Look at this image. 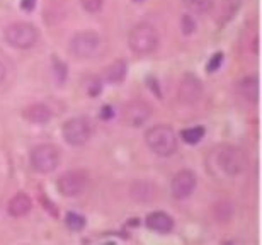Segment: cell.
I'll list each match as a JSON object with an SVG mask.
<instances>
[{"label":"cell","instance_id":"obj_8","mask_svg":"<svg viewBox=\"0 0 262 245\" xmlns=\"http://www.w3.org/2000/svg\"><path fill=\"white\" fill-rule=\"evenodd\" d=\"M89 184V176L84 170H70L65 172L63 176L58 179L56 188L60 191L61 196L65 198H75L80 196Z\"/></svg>","mask_w":262,"mask_h":245},{"label":"cell","instance_id":"obj_26","mask_svg":"<svg viewBox=\"0 0 262 245\" xmlns=\"http://www.w3.org/2000/svg\"><path fill=\"white\" fill-rule=\"evenodd\" d=\"M223 63V53H216V55L211 58V61L206 65V70L208 72H216V70L222 66Z\"/></svg>","mask_w":262,"mask_h":245},{"label":"cell","instance_id":"obj_12","mask_svg":"<svg viewBox=\"0 0 262 245\" xmlns=\"http://www.w3.org/2000/svg\"><path fill=\"white\" fill-rule=\"evenodd\" d=\"M130 194L136 203H150L157 196V188L148 181H136L133 182Z\"/></svg>","mask_w":262,"mask_h":245},{"label":"cell","instance_id":"obj_5","mask_svg":"<svg viewBox=\"0 0 262 245\" xmlns=\"http://www.w3.org/2000/svg\"><path fill=\"white\" fill-rule=\"evenodd\" d=\"M63 138L65 142L72 147H82L90 140V135H92V124H90L89 118H84V116H77V118L68 119L63 124Z\"/></svg>","mask_w":262,"mask_h":245},{"label":"cell","instance_id":"obj_13","mask_svg":"<svg viewBox=\"0 0 262 245\" xmlns=\"http://www.w3.org/2000/svg\"><path fill=\"white\" fill-rule=\"evenodd\" d=\"M24 119L32 124H46L51 119V109L46 104H31L24 109Z\"/></svg>","mask_w":262,"mask_h":245},{"label":"cell","instance_id":"obj_9","mask_svg":"<svg viewBox=\"0 0 262 245\" xmlns=\"http://www.w3.org/2000/svg\"><path fill=\"white\" fill-rule=\"evenodd\" d=\"M201 94H203L201 80H199L196 75L186 73V75L181 78L177 87L179 101L186 104V106H191V104H196L199 99H201Z\"/></svg>","mask_w":262,"mask_h":245},{"label":"cell","instance_id":"obj_30","mask_svg":"<svg viewBox=\"0 0 262 245\" xmlns=\"http://www.w3.org/2000/svg\"><path fill=\"white\" fill-rule=\"evenodd\" d=\"M5 75H7L5 66H3V63H2V61H0V84H2V82L5 80Z\"/></svg>","mask_w":262,"mask_h":245},{"label":"cell","instance_id":"obj_24","mask_svg":"<svg viewBox=\"0 0 262 245\" xmlns=\"http://www.w3.org/2000/svg\"><path fill=\"white\" fill-rule=\"evenodd\" d=\"M181 29H182V32L184 34H193L194 31H196V20H194L193 15H189V14H186V15H182V19H181Z\"/></svg>","mask_w":262,"mask_h":245},{"label":"cell","instance_id":"obj_22","mask_svg":"<svg viewBox=\"0 0 262 245\" xmlns=\"http://www.w3.org/2000/svg\"><path fill=\"white\" fill-rule=\"evenodd\" d=\"M66 227L75 232L82 230V228L85 227V218L78 213H68L66 215Z\"/></svg>","mask_w":262,"mask_h":245},{"label":"cell","instance_id":"obj_2","mask_svg":"<svg viewBox=\"0 0 262 245\" xmlns=\"http://www.w3.org/2000/svg\"><path fill=\"white\" fill-rule=\"evenodd\" d=\"M128 46L136 55H148L159 46V32L148 22H140L128 34Z\"/></svg>","mask_w":262,"mask_h":245},{"label":"cell","instance_id":"obj_28","mask_svg":"<svg viewBox=\"0 0 262 245\" xmlns=\"http://www.w3.org/2000/svg\"><path fill=\"white\" fill-rule=\"evenodd\" d=\"M34 5H36V0H22V2H20V7L27 12H31L34 9Z\"/></svg>","mask_w":262,"mask_h":245},{"label":"cell","instance_id":"obj_27","mask_svg":"<svg viewBox=\"0 0 262 245\" xmlns=\"http://www.w3.org/2000/svg\"><path fill=\"white\" fill-rule=\"evenodd\" d=\"M101 90H102V85H101V80H97V78L87 85V92H89V95H92V97L101 94Z\"/></svg>","mask_w":262,"mask_h":245},{"label":"cell","instance_id":"obj_14","mask_svg":"<svg viewBox=\"0 0 262 245\" xmlns=\"http://www.w3.org/2000/svg\"><path fill=\"white\" fill-rule=\"evenodd\" d=\"M147 227L150 230L160 232V234H167L174 228V220L164 211H153L147 217Z\"/></svg>","mask_w":262,"mask_h":245},{"label":"cell","instance_id":"obj_4","mask_svg":"<svg viewBox=\"0 0 262 245\" xmlns=\"http://www.w3.org/2000/svg\"><path fill=\"white\" fill-rule=\"evenodd\" d=\"M58 164H60V150H58L55 145L41 143L32 148L31 165L36 172L49 174L58 167Z\"/></svg>","mask_w":262,"mask_h":245},{"label":"cell","instance_id":"obj_15","mask_svg":"<svg viewBox=\"0 0 262 245\" xmlns=\"http://www.w3.org/2000/svg\"><path fill=\"white\" fill-rule=\"evenodd\" d=\"M32 208V203H31V198L27 194H15L14 198L9 201V206H7V211H9L10 217L14 218H20V217H26V215L31 211Z\"/></svg>","mask_w":262,"mask_h":245},{"label":"cell","instance_id":"obj_23","mask_svg":"<svg viewBox=\"0 0 262 245\" xmlns=\"http://www.w3.org/2000/svg\"><path fill=\"white\" fill-rule=\"evenodd\" d=\"M232 211H234V208H232L230 203H220V205H216V208H215L216 218H218L220 222H227V220H230Z\"/></svg>","mask_w":262,"mask_h":245},{"label":"cell","instance_id":"obj_11","mask_svg":"<svg viewBox=\"0 0 262 245\" xmlns=\"http://www.w3.org/2000/svg\"><path fill=\"white\" fill-rule=\"evenodd\" d=\"M196 176L191 170H181L174 176L172 184H170V191L172 196L176 199H186L193 194V191L196 189Z\"/></svg>","mask_w":262,"mask_h":245},{"label":"cell","instance_id":"obj_6","mask_svg":"<svg viewBox=\"0 0 262 245\" xmlns=\"http://www.w3.org/2000/svg\"><path fill=\"white\" fill-rule=\"evenodd\" d=\"M5 39L10 46L27 49L37 41V29L29 22H14L5 29Z\"/></svg>","mask_w":262,"mask_h":245},{"label":"cell","instance_id":"obj_3","mask_svg":"<svg viewBox=\"0 0 262 245\" xmlns=\"http://www.w3.org/2000/svg\"><path fill=\"white\" fill-rule=\"evenodd\" d=\"M104 46V39L99 32L94 31H80L72 36L68 43V51L78 60H89L101 53Z\"/></svg>","mask_w":262,"mask_h":245},{"label":"cell","instance_id":"obj_25","mask_svg":"<svg viewBox=\"0 0 262 245\" xmlns=\"http://www.w3.org/2000/svg\"><path fill=\"white\" fill-rule=\"evenodd\" d=\"M80 3H82V9L94 14V12H99L102 9L104 0H80Z\"/></svg>","mask_w":262,"mask_h":245},{"label":"cell","instance_id":"obj_1","mask_svg":"<svg viewBox=\"0 0 262 245\" xmlns=\"http://www.w3.org/2000/svg\"><path fill=\"white\" fill-rule=\"evenodd\" d=\"M145 142L153 153L169 157L177 150V135L167 124H157L145 133Z\"/></svg>","mask_w":262,"mask_h":245},{"label":"cell","instance_id":"obj_21","mask_svg":"<svg viewBox=\"0 0 262 245\" xmlns=\"http://www.w3.org/2000/svg\"><path fill=\"white\" fill-rule=\"evenodd\" d=\"M242 5V0H225L223 3V20L232 19L237 14V10Z\"/></svg>","mask_w":262,"mask_h":245},{"label":"cell","instance_id":"obj_7","mask_svg":"<svg viewBox=\"0 0 262 245\" xmlns=\"http://www.w3.org/2000/svg\"><path fill=\"white\" fill-rule=\"evenodd\" d=\"M218 167L223 170L227 176L234 177L239 176L240 172L247 165V157L240 148L234 147V145H223L218 152Z\"/></svg>","mask_w":262,"mask_h":245},{"label":"cell","instance_id":"obj_17","mask_svg":"<svg viewBox=\"0 0 262 245\" xmlns=\"http://www.w3.org/2000/svg\"><path fill=\"white\" fill-rule=\"evenodd\" d=\"M240 89H242L244 97L251 99V101L256 102L257 97H259V85H257V77H247L240 82Z\"/></svg>","mask_w":262,"mask_h":245},{"label":"cell","instance_id":"obj_18","mask_svg":"<svg viewBox=\"0 0 262 245\" xmlns=\"http://www.w3.org/2000/svg\"><path fill=\"white\" fill-rule=\"evenodd\" d=\"M182 2L194 14H208L213 9V0H182Z\"/></svg>","mask_w":262,"mask_h":245},{"label":"cell","instance_id":"obj_16","mask_svg":"<svg viewBox=\"0 0 262 245\" xmlns=\"http://www.w3.org/2000/svg\"><path fill=\"white\" fill-rule=\"evenodd\" d=\"M126 73H128L126 61H124V60H114L106 68V72H104V77H106V80L111 82V84H118V82H123L124 80Z\"/></svg>","mask_w":262,"mask_h":245},{"label":"cell","instance_id":"obj_10","mask_svg":"<svg viewBox=\"0 0 262 245\" xmlns=\"http://www.w3.org/2000/svg\"><path fill=\"white\" fill-rule=\"evenodd\" d=\"M150 116H152V107L145 101H131L123 109V121L133 128L145 124L150 119Z\"/></svg>","mask_w":262,"mask_h":245},{"label":"cell","instance_id":"obj_20","mask_svg":"<svg viewBox=\"0 0 262 245\" xmlns=\"http://www.w3.org/2000/svg\"><path fill=\"white\" fill-rule=\"evenodd\" d=\"M53 73H55L56 84L63 85L65 80H66V75H68L65 61H61V60H58V58H55V60H53Z\"/></svg>","mask_w":262,"mask_h":245},{"label":"cell","instance_id":"obj_31","mask_svg":"<svg viewBox=\"0 0 262 245\" xmlns=\"http://www.w3.org/2000/svg\"><path fill=\"white\" fill-rule=\"evenodd\" d=\"M133 2H138L140 3V2H143V0H133Z\"/></svg>","mask_w":262,"mask_h":245},{"label":"cell","instance_id":"obj_19","mask_svg":"<svg viewBox=\"0 0 262 245\" xmlns=\"http://www.w3.org/2000/svg\"><path fill=\"white\" fill-rule=\"evenodd\" d=\"M203 136H205V128H201V126L187 128V130L182 131V140H184L186 143H189V145L199 143Z\"/></svg>","mask_w":262,"mask_h":245},{"label":"cell","instance_id":"obj_29","mask_svg":"<svg viewBox=\"0 0 262 245\" xmlns=\"http://www.w3.org/2000/svg\"><path fill=\"white\" fill-rule=\"evenodd\" d=\"M111 116H112V109H111L109 106H104L102 111H101V118L102 119H109Z\"/></svg>","mask_w":262,"mask_h":245}]
</instances>
